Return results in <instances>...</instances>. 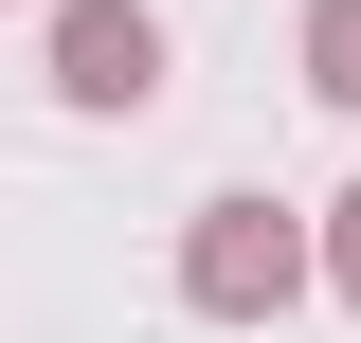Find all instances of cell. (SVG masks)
<instances>
[{
  "instance_id": "6da1fadb",
  "label": "cell",
  "mask_w": 361,
  "mask_h": 343,
  "mask_svg": "<svg viewBox=\"0 0 361 343\" xmlns=\"http://www.w3.org/2000/svg\"><path fill=\"white\" fill-rule=\"evenodd\" d=\"M73 90L90 109H145V90H163V37H145L127 0H73Z\"/></svg>"
},
{
  "instance_id": "7a4b0ae2",
  "label": "cell",
  "mask_w": 361,
  "mask_h": 343,
  "mask_svg": "<svg viewBox=\"0 0 361 343\" xmlns=\"http://www.w3.org/2000/svg\"><path fill=\"white\" fill-rule=\"evenodd\" d=\"M217 217H235V235L199 253V289H217V307H253V289H289V235H253V199H217Z\"/></svg>"
},
{
  "instance_id": "3957f363",
  "label": "cell",
  "mask_w": 361,
  "mask_h": 343,
  "mask_svg": "<svg viewBox=\"0 0 361 343\" xmlns=\"http://www.w3.org/2000/svg\"><path fill=\"white\" fill-rule=\"evenodd\" d=\"M325 90L361 109V0H325Z\"/></svg>"
},
{
  "instance_id": "277c9868",
  "label": "cell",
  "mask_w": 361,
  "mask_h": 343,
  "mask_svg": "<svg viewBox=\"0 0 361 343\" xmlns=\"http://www.w3.org/2000/svg\"><path fill=\"white\" fill-rule=\"evenodd\" d=\"M343 217H361V199H343ZM343 271H361V235H343Z\"/></svg>"
}]
</instances>
